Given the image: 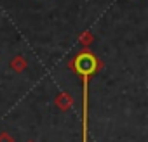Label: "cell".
Here are the masks:
<instances>
[{
    "mask_svg": "<svg viewBox=\"0 0 148 142\" xmlns=\"http://www.w3.org/2000/svg\"><path fill=\"white\" fill-rule=\"evenodd\" d=\"M68 69L82 80V142H87L89 140V133H87V125H89V120H87V116H89V80L92 76H96L103 69V62L94 52H91L89 49H84L68 61Z\"/></svg>",
    "mask_w": 148,
    "mask_h": 142,
    "instance_id": "1",
    "label": "cell"
},
{
    "mask_svg": "<svg viewBox=\"0 0 148 142\" xmlns=\"http://www.w3.org/2000/svg\"><path fill=\"white\" fill-rule=\"evenodd\" d=\"M54 104H56V108H58L59 111L66 113V111H70V109L73 108L75 101H73V97H71L68 92H59V94L54 97Z\"/></svg>",
    "mask_w": 148,
    "mask_h": 142,
    "instance_id": "2",
    "label": "cell"
},
{
    "mask_svg": "<svg viewBox=\"0 0 148 142\" xmlns=\"http://www.w3.org/2000/svg\"><path fill=\"white\" fill-rule=\"evenodd\" d=\"M9 68L14 71V73H23V71L28 68V61H26V57H23L21 54H16V55L9 61Z\"/></svg>",
    "mask_w": 148,
    "mask_h": 142,
    "instance_id": "3",
    "label": "cell"
},
{
    "mask_svg": "<svg viewBox=\"0 0 148 142\" xmlns=\"http://www.w3.org/2000/svg\"><path fill=\"white\" fill-rule=\"evenodd\" d=\"M77 38H79V43L84 47V49H87L92 42H94V35H92V31L91 30H86V31H80L79 35H77Z\"/></svg>",
    "mask_w": 148,
    "mask_h": 142,
    "instance_id": "4",
    "label": "cell"
},
{
    "mask_svg": "<svg viewBox=\"0 0 148 142\" xmlns=\"http://www.w3.org/2000/svg\"><path fill=\"white\" fill-rule=\"evenodd\" d=\"M0 142H16V139L9 132H0Z\"/></svg>",
    "mask_w": 148,
    "mask_h": 142,
    "instance_id": "5",
    "label": "cell"
},
{
    "mask_svg": "<svg viewBox=\"0 0 148 142\" xmlns=\"http://www.w3.org/2000/svg\"><path fill=\"white\" fill-rule=\"evenodd\" d=\"M26 142H35V140H26Z\"/></svg>",
    "mask_w": 148,
    "mask_h": 142,
    "instance_id": "6",
    "label": "cell"
}]
</instances>
